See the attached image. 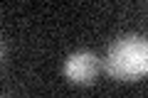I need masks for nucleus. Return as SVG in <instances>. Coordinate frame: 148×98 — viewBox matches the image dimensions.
Returning a JSON list of instances; mask_svg holds the SVG:
<instances>
[{
    "mask_svg": "<svg viewBox=\"0 0 148 98\" xmlns=\"http://www.w3.org/2000/svg\"><path fill=\"white\" fill-rule=\"evenodd\" d=\"M104 69L119 81H138L148 74V39L141 34L119 37L104 57Z\"/></svg>",
    "mask_w": 148,
    "mask_h": 98,
    "instance_id": "obj_1",
    "label": "nucleus"
},
{
    "mask_svg": "<svg viewBox=\"0 0 148 98\" xmlns=\"http://www.w3.org/2000/svg\"><path fill=\"white\" fill-rule=\"evenodd\" d=\"M99 74V57L94 52H74L64 59V76L74 83H94Z\"/></svg>",
    "mask_w": 148,
    "mask_h": 98,
    "instance_id": "obj_2",
    "label": "nucleus"
}]
</instances>
